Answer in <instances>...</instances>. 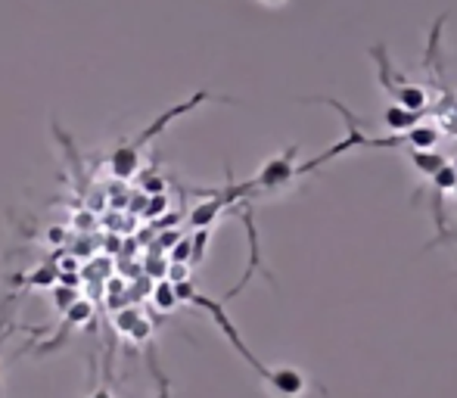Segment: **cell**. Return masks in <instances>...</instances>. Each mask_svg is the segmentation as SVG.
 I'll use <instances>...</instances> for the list:
<instances>
[{
    "label": "cell",
    "mask_w": 457,
    "mask_h": 398,
    "mask_svg": "<svg viewBox=\"0 0 457 398\" xmlns=\"http://www.w3.org/2000/svg\"><path fill=\"white\" fill-rule=\"evenodd\" d=\"M203 100H209V94H205V91L193 94V97L187 100V103H181V106L169 109V112H165L162 119H159L153 128H146V131L140 134V137L134 140V144L119 146V150L112 153V159H109V169H112V175H115V178H134V171H137V162H140V150H144V146L150 144V140L156 137V134L162 131V128L169 125L171 119H178V115H184V112H190V109H196Z\"/></svg>",
    "instance_id": "obj_1"
},
{
    "label": "cell",
    "mask_w": 457,
    "mask_h": 398,
    "mask_svg": "<svg viewBox=\"0 0 457 398\" xmlns=\"http://www.w3.org/2000/svg\"><path fill=\"white\" fill-rule=\"evenodd\" d=\"M295 159H299V146H287L280 156L268 159L259 169V175L253 181H246L249 194H265V196H280L283 190L293 187V181L299 178V169H295Z\"/></svg>",
    "instance_id": "obj_2"
},
{
    "label": "cell",
    "mask_w": 457,
    "mask_h": 398,
    "mask_svg": "<svg viewBox=\"0 0 457 398\" xmlns=\"http://www.w3.org/2000/svg\"><path fill=\"white\" fill-rule=\"evenodd\" d=\"M373 60H377V66H379V85L386 87V94H389L398 106L423 115V109H427V103H429V94L423 91V87L411 85L408 79H398V75L392 72L389 60H386V47H373Z\"/></svg>",
    "instance_id": "obj_3"
},
{
    "label": "cell",
    "mask_w": 457,
    "mask_h": 398,
    "mask_svg": "<svg viewBox=\"0 0 457 398\" xmlns=\"http://www.w3.org/2000/svg\"><path fill=\"white\" fill-rule=\"evenodd\" d=\"M268 393L274 398H302L312 389V380H308L305 370L293 368V364H280V368H268L265 380Z\"/></svg>",
    "instance_id": "obj_4"
},
{
    "label": "cell",
    "mask_w": 457,
    "mask_h": 398,
    "mask_svg": "<svg viewBox=\"0 0 457 398\" xmlns=\"http://www.w3.org/2000/svg\"><path fill=\"white\" fill-rule=\"evenodd\" d=\"M383 121H386V128H392V131L404 134V131H411L414 125H420V112H411V109H404V106H398V103H392V106L383 112Z\"/></svg>",
    "instance_id": "obj_5"
},
{
    "label": "cell",
    "mask_w": 457,
    "mask_h": 398,
    "mask_svg": "<svg viewBox=\"0 0 457 398\" xmlns=\"http://www.w3.org/2000/svg\"><path fill=\"white\" fill-rule=\"evenodd\" d=\"M156 305L162 308V311H171V308L178 305V290L171 284H159L156 290Z\"/></svg>",
    "instance_id": "obj_6"
},
{
    "label": "cell",
    "mask_w": 457,
    "mask_h": 398,
    "mask_svg": "<svg viewBox=\"0 0 457 398\" xmlns=\"http://www.w3.org/2000/svg\"><path fill=\"white\" fill-rule=\"evenodd\" d=\"M91 398H112V393H109L106 386H100V389H96V393H94Z\"/></svg>",
    "instance_id": "obj_7"
},
{
    "label": "cell",
    "mask_w": 457,
    "mask_h": 398,
    "mask_svg": "<svg viewBox=\"0 0 457 398\" xmlns=\"http://www.w3.org/2000/svg\"><path fill=\"white\" fill-rule=\"evenodd\" d=\"M262 4H268V6H280V4H287V0H262Z\"/></svg>",
    "instance_id": "obj_8"
},
{
    "label": "cell",
    "mask_w": 457,
    "mask_h": 398,
    "mask_svg": "<svg viewBox=\"0 0 457 398\" xmlns=\"http://www.w3.org/2000/svg\"><path fill=\"white\" fill-rule=\"evenodd\" d=\"M0 345H4V336H0Z\"/></svg>",
    "instance_id": "obj_9"
}]
</instances>
